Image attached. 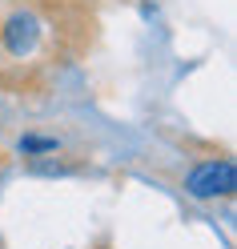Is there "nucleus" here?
I'll return each mask as SVG.
<instances>
[{"instance_id":"3","label":"nucleus","mask_w":237,"mask_h":249,"mask_svg":"<svg viewBox=\"0 0 237 249\" xmlns=\"http://www.w3.org/2000/svg\"><path fill=\"white\" fill-rule=\"evenodd\" d=\"M20 153L33 157V153H56V137H20Z\"/></svg>"},{"instance_id":"1","label":"nucleus","mask_w":237,"mask_h":249,"mask_svg":"<svg viewBox=\"0 0 237 249\" xmlns=\"http://www.w3.org/2000/svg\"><path fill=\"white\" fill-rule=\"evenodd\" d=\"M237 189V169L229 157L221 161H201L197 169H189L185 177V193L197 201H213V197H233Z\"/></svg>"},{"instance_id":"2","label":"nucleus","mask_w":237,"mask_h":249,"mask_svg":"<svg viewBox=\"0 0 237 249\" xmlns=\"http://www.w3.org/2000/svg\"><path fill=\"white\" fill-rule=\"evenodd\" d=\"M4 49L12 56H28L36 49V40H40V20L33 17V12H17V17H8L4 20Z\"/></svg>"}]
</instances>
